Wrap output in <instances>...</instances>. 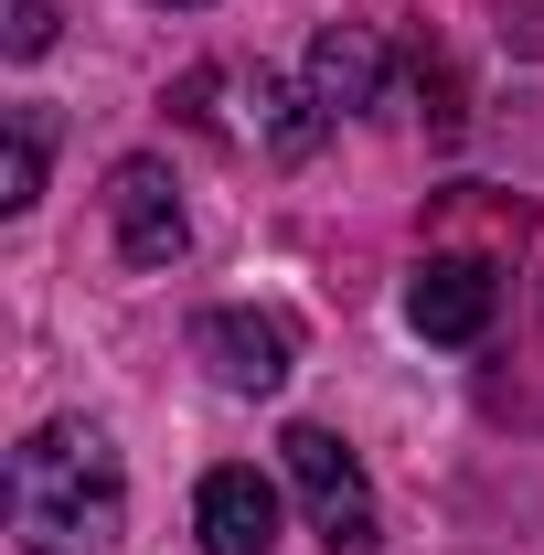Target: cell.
I'll return each mask as SVG.
<instances>
[{"label":"cell","mask_w":544,"mask_h":555,"mask_svg":"<svg viewBox=\"0 0 544 555\" xmlns=\"http://www.w3.org/2000/svg\"><path fill=\"white\" fill-rule=\"evenodd\" d=\"M43 150H54L43 107H11V139H0V214H33V204H43Z\"/></svg>","instance_id":"8"},{"label":"cell","mask_w":544,"mask_h":555,"mask_svg":"<svg viewBox=\"0 0 544 555\" xmlns=\"http://www.w3.org/2000/svg\"><path fill=\"white\" fill-rule=\"evenodd\" d=\"M491 310H502V278L480 268V257H427V268L406 278V321L427 343H480Z\"/></svg>","instance_id":"6"},{"label":"cell","mask_w":544,"mask_h":555,"mask_svg":"<svg viewBox=\"0 0 544 555\" xmlns=\"http://www.w3.org/2000/svg\"><path fill=\"white\" fill-rule=\"evenodd\" d=\"M310 96H321V118L385 107V43H374L363 22H321V33H310Z\"/></svg>","instance_id":"7"},{"label":"cell","mask_w":544,"mask_h":555,"mask_svg":"<svg viewBox=\"0 0 544 555\" xmlns=\"http://www.w3.org/2000/svg\"><path fill=\"white\" fill-rule=\"evenodd\" d=\"M257 129H268L277 160H310V150H321V96H310V86H277V75H257Z\"/></svg>","instance_id":"9"},{"label":"cell","mask_w":544,"mask_h":555,"mask_svg":"<svg viewBox=\"0 0 544 555\" xmlns=\"http://www.w3.org/2000/svg\"><path fill=\"white\" fill-rule=\"evenodd\" d=\"M193 352H204V374L224 396H277L299 343H288L277 310H204V321H193Z\"/></svg>","instance_id":"3"},{"label":"cell","mask_w":544,"mask_h":555,"mask_svg":"<svg viewBox=\"0 0 544 555\" xmlns=\"http://www.w3.org/2000/svg\"><path fill=\"white\" fill-rule=\"evenodd\" d=\"M193 534H204V555H268L277 545V481L246 470V460L204 470V491H193Z\"/></svg>","instance_id":"5"},{"label":"cell","mask_w":544,"mask_h":555,"mask_svg":"<svg viewBox=\"0 0 544 555\" xmlns=\"http://www.w3.org/2000/svg\"><path fill=\"white\" fill-rule=\"evenodd\" d=\"M107 224H118V257H129V268H171V257L193 246L182 193H171L160 160H118V171H107Z\"/></svg>","instance_id":"4"},{"label":"cell","mask_w":544,"mask_h":555,"mask_svg":"<svg viewBox=\"0 0 544 555\" xmlns=\"http://www.w3.org/2000/svg\"><path fill=\"white\" fill-rule=\"evenodd\" d=\"M43 43H54V0H0V54L33 65Z\"/></svg>","instance_id":"10"},{"label":"cell","mask_w":544,"mask_h":555,"mask_svg":"<svg viewBox=\"0 0 544 555\" xmlns=\"http://www.w3.org/2000/svg\"><path fill=\"white\" fill-rule=\"evenodd\" d=\"M160 11H204V0H160Z\"/></svg>","instance_id":"11"},{"label":"cell","mask_w":544,"mask_h":555,"mask_svg":"<svg viewBox=\"0 0 544 555\" xmlns=\"http://www.w3.org/2000/svg\"><path fill=\"white\" fill-rule=\"evenodd\" d=\"M277 460H288V481H299V502H310V534H321L332 555H374V545H385V524H374V481H363V460L341 449L332 427H288Z\"/></svg>","instance_id":"2"},{"label":"cell","mask_w":544,"mask_h":555,"mask_svg":"<svg viewBox=\"0 0 544 555\" xmlns=\"http://www.w3.org/2000/svg\"><path fill=\"white\" fill-rule=\"evenodd\" d=\"M11 534L22 555H118L129 481H118V438L96 416H54L11 449Z\"/></svg>","instance_id":"1"}]
</instances>
